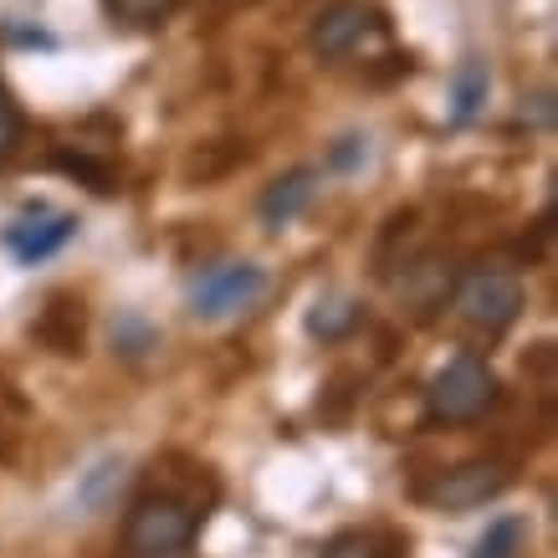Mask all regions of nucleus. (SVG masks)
<instances>
[{
	"instance_id": "nucleus-1",
	"label": "nucleus",
	"mask_w": 558,
	"mask_h": 558,
	"mask_svg": "<svg viewBox=\"0 0 558 558\" xmlns=\"http://www.w3.org/2000/svg\"><path fill=\"white\" fill-rule=\"evenodd\" d=\"M195 543V512L180 497L149 492L123 518V554L129 558H180Z\"/></svg>"
},
{
	"instance_id": "nucleus-2",
	"label": "nucleus",
	"mask_w": 558,
	"mask_h": 558,
	"mask_svg": "<svg viewBox=\"0 0 558 558\" xmlns=\"http://www.w3.org/2000/svg\"><path fill=\"white\" fill-rule=\"evenodd\" d=\"M425 405H430V415L446 421V425H472V421H482V415L497 405V374H492L487 359L457 354L446 369L436 374V379H430Z\"/></svg>"
},
{
	"instance_id": "nucleus-3",
	"label": "nucleus",
	"mask_w": 558,
	"mask_h": 558,
	"mask_svg": "<svg viewBox=\"0 0 558 558\" xmlns=\"http://www.w3.org/2000/svg\"><path fill=\"white\" fill-rule=\"evenodd\" d=\"M262 292H267V271L262 267H252V262H220V267H210L190 288V313L205 323H220L231 313H241V307H252Z\"/></svg>"
},
{
	"instance_id": "nucleus-4",
	"label": "nucleus",
	"mask_w": 558,
	"mask_h": 558,
	"mask_svg": "<svg viewBox=\"0 0 558 558\" xmlns=\"http://www.w3.org/2000/svg\"><path fill=\"white\" fill-rule=\"evenodd\" d=\"M457 313L472 323V328L502 333V328H512L518 313H523V282H518L512 271H492V267L472 271L457 288Z\"/></svg>"
},
{
	"instance_id": "nucleus-5",
	"label": "nucleus",
	"mask_w": 558,
	"mask_h": 558,
	"mask_svg": "<svg viewBox=\"0 0 558 558\" xmlns=\"http://www.w3.org/2000/svg\"><path fill=\"white\" fill-rule=\"evenodd\" d=\"M369 41H385V16L369 11L364 0H339V5H328L313 21V51L323 62H343V57L364 51Z\"/></svg>"
},
{
	"instance_id": "nucleus-6",
	"label": "nucleus",
	"mask_w": 558,
	"mask_h": 558,
	"mask_svg": "<svg viewBox=\"0 0 558 558\" xmlns=\"http://www.w3.org/2000/svg\"><path fill=\"white\" fill-rule=\"evenodd\" d=\"M72 236H77V216H68V210H47V205H32V210H21V216L11 220L5 231H0L5 252L16 256L21 267H36V262L57 256Z\"/></svg>"
},
{
	"instance_id": "nucleus-7",
	"label": "nucleus",
	"mask_w": 558,
	"mask_h": 558,
	"mask_svg": "<svg viewBox=\"0 0 558 558\" xmlns=\"http://www.w3.org/2000/svg\"><path fill=\"white\" fill-rule=\"evenodd\" d=\"M508 482H512V472L502 461H466V466L440 472V482L430 487V502L446 512H472V508H487L492 497H502Z\"/></svg>"
},
{
	"instance_id": "nucleus-8",
	"label": "nucleus",
	"mask_w": 558,
	"mask_h": 558,
	"mask_svg": "<svg viewBox=\"0 0 558 558\" xmlns=\"http://www.w3.org/2000/svg\"><path fill=\"white\" fill-rule=\"evenodd\" d=\"M313 190H318V174H313V170H292V174H282V180H271L256 210H262V220H267L271 231H282V226H292V220L307 210Z\"/></svg>"
},
{
	"instance_id": "nucleus-9",
	"label": "nucleus",
	"mask_w": 558,
	"mask_h": 558,
	"mask_svg": "<svg viewBox=\"0 0 558 558\" xmlns=\"http://www.w3.org/2000/svg\"><path fill=\"white\" fill-rule=\"evenodd\" d=\"M354 328H359V303L343 298V292H328V298H318V303L307 307V333L318 343H339Z\"/></svg>"
},
{
	"instance_id": "nucleus-10",
	"label": "nucleus",
	"mask_w": 558,
	"mask_h": 558,
	"mask_svg": "<svg viewBox=\"0 0 558 558\" xmlns=\"http://www.w3.org/2000/svg\"><path fill=\"white\" fill-rule=\"evenodd\" d=\"M487 62H461L457 72H451V123H472L476 113H482V102H487Z\"/></svg>"
},
{
	"instance_id": "nucleus-11",
	"label": "nucleus",
	"mask_w": 558,
	"mask_h": 558,
	"mask_svg": "<svg viewBox=\"0 0 558 558\" xmlns=\"http://www.w3.org/2000/svg\"><path fill=\"white\" fill-rule=\"evenodd\" d=\"M36 333H41L57 354H77V349H83V307L68 303V298H57V303L47 307V318L36 323Z\"/></svg>"
},
{
	"instance_id": "nucleus-12",
	"label": "nucleus",
	"mask_w": 558,
	"mask_h": 558,
	"mask_svg": "<svg viewBox=\"0 0 558 558\" xmlns=\"http://www.w3.org/2000/svg\"><path fill=\"white\" fill-rule=\"evenodd\" d=\"M527 543V518H518V512H508V518H492L487 533L476 538L472 558H518Z\"/></svg>"
},
{
	"instance_id": "nucleus-13",
	"label": "nucleus",
	"mask_w": 558,
	"mask_h": 558,
	"mask_svg": "<svg viewBox=\"0 0 558 558\" xmlns=\"http://www.w3.org/2000/svg\"><path fill=\"white\" fill-rule=\"evenodd\" d=\"M102 11L119 26H159L180 11V0H102Z\"/></svg>"
},
{
	"instance_id": "nucleus-14",
	"label": "nucleus",
	"mask_w": 558,
	"mask_h": 558,
	"mask_svg": "<svg viewBox=\"0 0 558 558\" xmlns=\"http://www.w3.org/2000/svg\"><path fill=\"white\" fill-rule=\"evenodd\" d=\"M113 343H119L129 359H138V354H149L154 349V328L144 318H134V313H123V318L113 323Z\"/></svg>"
},
{
	"instance_id": "nucleus-15",
	"label": "nucleus",
	"mask_w": 558,
	"mask_h": 558,
	"mask_svg": "<svg viewBox=\"0 0 558 558\" xmlns=\"http://www.w3.org/2000/svg\"><path fill=\"white\" fill-rule=\"evenodd\" d=\"M21 138H26V119H21L16 102H11L5 83H0V159H5V154H16Z\"/></svg>"
},
{
	"instance_id": "nucleus-16",
	"label": "nucleus",
	"mask_w": 558,
	"mask_h": 558,
	"mask_svg": "<svg viewBox=\"0 0 558 558\" xmlns=\"http://www.w3.org/2000/svg\"><path fill=\"white\" fill-rule=\"evenodd\" d=\"M323 558H389L385 543L374 538V533H343V538L328 543V554Z\"/></svg>"
},
{
	"instance_id": "nucleus-17",
	"label": "nucleus",
	"mask_w": 558,
	"mask_h": 558,
	"mask_svg": "<svg viewBox=\"0 0 558 558\" xmlns=\"http://www.w3.org/2000/svg\"><path fill=\"white\" fill-rule=\"evenodd\" d=\"M57 170L77 174V180H87L93 190H113V174L102 170V165H93L87 154H57Z\"/></svg>"
},
{
	"instance_id": "nucleus-18",
	"label": "nucleus",
	"mask_w": 558,
	"mask_h": 558,
	"mask_svg": "<svg viewBox=\"0 0 558 558\" xmlns=\"http://www.w3.org/2000/svg\"><path fill=\"white\" fill-rule=\"evenodd\" d=\"M359 159H364V144H359V138H343V149L333 154V165H339V170H349V165H359Z\"/></svg>"
}]
</instances>
